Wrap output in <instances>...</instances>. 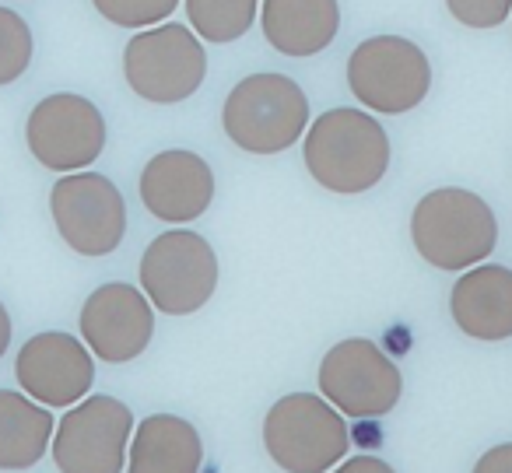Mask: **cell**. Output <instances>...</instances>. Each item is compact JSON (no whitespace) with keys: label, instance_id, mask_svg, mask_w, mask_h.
<instances>
[{"label":"cell","instance_id":"20","mask_svg":"<svg viewBox=\"0 0 512 473\" xmlns=\"http://www.w3.org/2000/svg\"><path fill=\"white\" fill-rule=\"evenodd\" d=\"M32 64V29L18 11L0 8V88L15 85Z\"/></svg>","mask_w":512,"mask_h":473},{"label":"cell","instance_id":"8","mask_svg":"<svg viewBox=\"0 0 512 473\" xmlns=\"http://www.w3.org/2000/svg\"><path fill=\"white\" fill-rule=\"evenodd\" d=\"M50 214L60 239L78 256H109L127 232V204L99 172H67L53 183Z\"/></svg>","mask_w":512,"mask_h":473},{"label":"cell","instance_id":"11","mask_svg":"<svg viewBox=\"0 0 512 473\" xmlns=\"http://www.w3.org/2000/svg\"><path fill=\"white\" fill-rule=\"evenodd\" d=\"M400 368L379 351L372 340L351 337L334 344L323 354L320 365V393L348 417H379L397 407Z\"/></svg>","mask_w":512,"mask_h":473},{"label":"cell","instance_id":"5","mask_svg":"<svg viewBox=\"0 0 512 473\" xmlns=\"http://www.w3.org/2000/svg\"><path fill=\"white\" fill-rule=\"evenodd\" d=\"M264 445L285 473H327L351 445L344 414L327 396H281L264 421Z\"/></svg>","mask_w":512,"mask_h":473},{"label":"cell","instance_id":"9","mask_svg":"<svg viewBox=\"0 0 512 473\" xmlns=\"http://www.w3.org/2000/svg\"><path fill=\"white\" fill-rule=\"evenodd\" d=\"M32 158L50 172H81L106 148V116L92 99L74 92L46 95L25 123Z\"/></svg>","mask_w":512,"mask_h":473},{"label":"cell","instance_id":"4","mask_svg":"<svg viewBox=\"0 0 512 473\" xmlns=\"http://www.w3.org/2000/svg\"><path fill=\"white\" fill-rule=\"evenodd\" d=\"M123 78L137 99L151 106L186 102L207 78V53L197 32L179 22L134 32L123 50Z\"/></svg>","mask_w":512,"mask_h":473},{"label":"cell","instance_id":"23","mask_svg":"<svg viewBox=\"0 0 512 473\" xmlns=\"http://www.w3.org/2000/svg\"><path fill=\"white\" fill-rule=\"evenodd\" d=\"M474 473H512V442L495 445L491 452H484V456L477 459Z\"/></svg>","mask_w":512,"mask_h":473},{"label":"cell","instance_id":"19","mask_svg":"<svg viewBox=\"0 0 512 473\" xmlns=\"http://www.w3.org/2000/svg\"><path fill=\"white\" fill-rule=\"evenodd\" d=\"M260 0H186V18L204 43H235L253 29Z\"/></svg>","mask_w":512,"mask_h":473},{"label":"cell","instance_id":"7","mask_svg":"<svg viewBox=\"0 0 512 473\" xmlns=\"http://www.w3.org/2000/svg\"><path fill=\"white\" fill-rule=\"evenodd\" d=\"M348 88L372 113L400 116L425 102L432 88V67L411 39L372 36L348 57Z\"/></svg>","mask_w":512,"mask_h":473},{"label":"cell","instance_id":"15","mask_svg":"<svg viewBox=\"0 0 512 473\" xmlns=\"http://www.w3.org/2000/svg\"><path fill=\"white\" fill-rule=\"evenodd\" d=\"M264 39L292 60H309L323 53L341 29L337 0H260Z\"/></svg>","mask_w":512,"mask_h":473},{"label":"cell","instance_id":"17","mask_svg":"<svg viewBox=\"0 0 512 473\" xmlns=\"http://www.w3.org/2000/svg\"><path fill=\"white\" fill-rule=\"evenodd\" d=\"M204 445L190 421L151 414L130 438V473H200Z\"/></svg>","mask_w":512,"mask_h":473},{"label":"cell","instance_id":"6","mask_svg":"<svg viewBox=\"0 0 512 473\" xmlns=\"http://www.w3.org/2000/svg\"><path fill=\"white\" fill-rule=\"evenodd\" d=\"M141 288L165 316H193L218 288V256L190 228L162 232L141 256Z\"/></svg>","mask_w":512,"mask_h":473},{"label":"cell","instance_id":"1","mask_svg":"<svg viewBox=\"0 0 512 473\" xmlns=\"http://www.w3.org/2000/svg\"><path fill=\"white\" fill-rule=\"evenodd\" d=\"M306 172L330 193H365L390 169V141L376 116L362 109H327L316 116L302 144Z\"/></svg>","mask_w":512,"mask_h":473},{"label":"cell","instance_id":"3","mask_svg":"<svg viewBox=\"0 0 512 473\" xmlns=\"http://www.w3.org/2000/svg\"><path fill=\"white\" fill-rule=\"evenodd\" d=\"M411 239L418 256L439 270H467L495 249L498 225L491 207L470 190H432L411 214Z\"/></svg>","mask_w":512,"mask_h":473},{"label":"cell","instance_id":"16","mask_svg":"<svg viewBox=\"0 0 512 473\" xmlns=\"http://www.w3.org/2000/svg\"><path fill=\"white\" fill-rule=\"evenodd\" d=\"M453 319L474 340L512 337V270L474 267L453 284L449 295Z\"/></svg>","mask_w":512,"mask_h":473},{"label":"cell","instance_id":"13","mask_svg":"<svg viewBox=\"0 0 512 473\" xmlns=\"http://www.w3.org/2000/svg\"><path fill=\"white\" fill-rule=\"evenodd\" d=\"M15 375L22 389L43 407H71L88 396L95 382V361L88 344L71 333H36L25 340L15 358Z\"/></svg>","mask_w":512,"mask_h":473},{"label":"cell","instance_id":"24","mask_svg":"<svg viewBox=\"0 0 512 473\" xmlns=\"http://www.w3.org/2000/svg\"><path fill=\"white\" fill-rule=\"evenodd\" d=\"M334 473H393V466L383 463L379 456H355L344 466H337Z\"/></svg>","mask_w":512,"mask_h":473},{"label":"cell","instance_id":"2","mask_svg":"<svg viewBox=\"0 0 512 473\" xmlns=\"http://www.w3.org/2000/svg\"><path fill=\"white\" fill-rule=\"evenodd\" d=\"M309 123V95L285 74L260 71L242 78L221 106V127L235 148L249 155H281L302 141Z\"/></svg>","mask_w":512,"mask_h":473},{"label":"cell","instance_id":"25","mask_svg":"<svg viewBox=\"0 0 512 473\" xmlns=\"http://www.w3.org/2000/svg\"><path fill=\"white\" fill-rule=\"evenodd\" d=\"M8 347H11V316L4 309V302H0V358L8 354Z\"/></svg>","mask_w":512,"mask_h":473},{"label":"cell","instance_id":"18","mask_svg":"<svg viewBox=\"0 0 512 473\" xmlns=\"http://www.w3.org/2000/svg\"><path fill=\"white\" fill-rule=\"evenodd\" d=\"M53 414L29 400V393L0 389V470H29L46 456L53 438Z\"/></svg>","mask_w":512,"mask_h":473},{"label":"cell","instance_id":"12","mask_svg":"<svg viewBox=\"0 0 512 473\" xmlns=\"http://www.w3.org/2000/svg\"><path fill=\"white\" fill-rule=\"evenodd\" d=\"M155 337V309L134 284H102L81 305V340L109 365H127Z\"/></svg>","mask_w":512,"mask_h":473},{"label":"cell","instance_id":"10","mask_svg":"<svg viewBox=\"0 0 512 473\" xmlns=\"http://www.w3.org/2000/svg\"><path fill=\"white\" fill-rule=\"evenodd\" d=\"M134 414L116 396H88L57 421L53 463L60 473H123Z\"/></svg>","mask_w":512,"mask_h":473},{"label":"cell","instance_id":"21","mask_svg":"<svg viewBox=\"0 0 512 473\" xmlns=\"http://www.w3.org/2000/svg\"><path fill=\"white\" fill-rule=\"evenodd\" d=\"M92 8L116 29L144 32L162 25L179 8V0H92Z\"/></svg>","mask_w":512,"mask_h":473},{"label":"cell","instance_id":"14","mask_svg":"<svg viewBox=\"0 0 512 473\" xmlns=\"http://www.w3.org/2000/svg\"><path fill=\"white\" fill-rule=\"evenodd\" d=\"M141 200L165 225H190L214 200L211 165L183 148L162 151L144 165Z\"/></svg>","mask_w":512,"mask_h":473},{"label":"cell","instance_id":"22","mask_svg":"<svg viewBox=\"0 0 512 473\" xmlns=\"http://www.w3.org/2000/svg\"><path fill=\"white\" fill-rule=\"evenodd\" d=\"M446 8L467 29H495L509 18L512 0H446Z\"/></svg>","mask_w":512,"mask_h":473}]
</instances>
